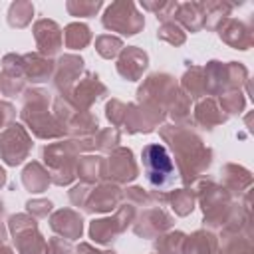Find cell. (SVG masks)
I'll return each instance as SVG.
<instances>
[{
	"label": "cell",
	"mask_w": 254,
	"mask_h": 254,
	"mask_svg": "<svg viewBox=\"0 0 254 254\" xmlns=\"http://www.w3.org/2000/svg\"><path fill=\"white\" fill-rule=\"evenodd\" d=\"M141 159L149 177V183L157 189H167L175 183V165L171 161L169 151L159 145L151 143L141 151Z\"/></svg>",
	"instance_id": "cell-1"
}]
</instances>
